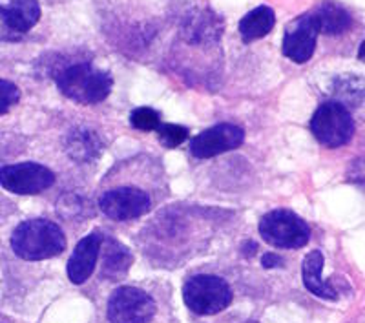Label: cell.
Here are the masks:
<instances>
[{
  "label": "cell",
  "instance_id": "obj_1",
  "mask_svg": "<svg viewBox=\"0 0 365 323\" xmlns=\"http://www.w3.org/2000/svg\"><path fill=\"white\" fill-rule=\"evenodd\" d=\"M11 249L21 260L41 261L61 256L66 249L63 228L50 220L22 221L11 236Z\"/></svg>",
  "mask_w": 365,
  "mask_h": 323
},
{
  "label": "cell",
  "instance_id": "obj_2",
  "mask_svg": "<svg viewBox=\"0 0 365 323\" xmlns=\"http://www.w3.org/2000/svg\"><path fill=\"white\" fill-rule=\"evenodd\" d=\"M57 86L64 97L79 104H97L110 96L112 75L91 64H73L57 75Z\"/></svg>",
  "mask_w": 365,
  "mask_h": 323
},
{
  "label": "cell",
  "instance_id": "obj_3",
  "mask_svg": "<svg viewBox=\"0 0 365 323\" xmlns=\"http://www.w3.org/2000/svg\"><path fill=\"white\" fill-rule=\"evenodd\" d=\"M182 299L192 312L212 316L223 312L232 303V289L225 280L212 274H197L182 287Z\"/></svg>",
  "mask_w": 365,
  "mask_h": 323
},
{
  "label": "cell",
  "instance_id": "obj_4",
  "mask_svg": "<svg viewBox=\"0 0 365 323\" xmlns=\"http://www.w3.org/2000/svg\"><path fill=\"white\" fill-rule=\"evenodd\" d=\"M259 236L274 249H302L311 240V228L294 212L276 208L259 221Z\"/></svg>",
  "mask_w": 365,
  "mask_h": 323
},
{
  "label": "cell",
  "instance_id": "obj_5",
  "mask_svg": "<svg viewBox=\"0 0 365 323\" xmlns=\"http://www.w3.org/2000/svg\"><path fill=\"white\" fill-rule=\"evenodd\" d=\"M311 132L319 145L327 148H340L354 135V121L349 108L338 101L319 104L311 119Z\"/></svg>",
  "mask_w": 365,
  "mask_h": 323
},
{
  "label": "cell",
  "instance_id": "obj_6",
  "mask_svg": "<svg viewBox=\"0 0 365 323\" xmlns=\"http://www.w3.org/2000/svg\"><path fill=\"white\" fill-rule=\"evenodd\" d=\"M154 298L137 287H119L108 298L110 323H152L155 316Z\"/></svg>",
  "mask_w": 365,
  "mask_h": 323
},
{
  "label": "cell",
  "instance_id": "obj_7",
  "mask_svg": "<svg viewBox=\"0 0 365 323\" xmlns=\"http://www.w3.org/2000/svg\"><path fill=\"white\" fill-rule=\"evenodd\" d=\"M55 183V174L38 163H17L0 168L2 188L17 195H35L48 190Z\"/></svg>",
  "mask_w": 365,
  "mask_h": 323
},
{
  "label": "cell",
  "instance_id": "obj_8",
  "mask_svg": "<svg viewBox=\"0 0 365 323\" xmlns=\"http://www.w3.org/2000/svg\"><path fill=\"white\" fill-rule=\"evenodd\" d=\"M99 208L110 220L130 221L148 214L150 208H152V199L146 192L139 190V188H113V190L104 192L101 195Z\"/></svg>",
  "mask_w": 365,
  "mask_h": 323
},
{
  "label": "cell",
  "instance_id": "obj_9",
  "mask_svg": "<svg viewBox=\"0 0 365 323\" xmlns=\"http://www.w3.org/2000/svg\"><path fill=\"white\" fill-rule=\"evenodd\" d=\"M319 28L312 13L299 15L289 22L283 35V55L296 64H305L314 55Z\"/></svg>",
  "mask_w": 365,
  "mask_h": 323
},
{
  "label": "cell",
  "instance_id": "obj_10",
  "mask_svg": "<svg viewBox=\"0 0 365 323\" xmlns=\"http://www.w3.org/2000/svg\"><path fill=\"white\" fill-rule=\"evenodd\" d=\"M41 19L37 0H8L0 4V41L17 42Z\"/></svg>",
  "mask_w": 365,
  "mask_h": 323
},
{
  "label": "cell",
  "instance_id": "obj_11",
  "mask_svg": "<svg viewBox=\"0 0 365 323\" xmlns=\"http://www.w3.org/2000/svg\"><path fill=\"white\" fill-rule=\"evenodd\" d=\"M243 141H245L243 128L223 123L195 135L190 143V152L197 159H210L240 148Z\"/></svg>",
  "mask_w": 365,
  "mask_h": 323
},
{
  "label": "cell",
  "instance_id": "obj_12",
  "mask_svg": "<svg viewBox=\"0 0 365 323\" xmlns=\"http://www.w3.org/2000/svg\"><path fill=\"white\" fill-rule=\"evenodd\" d=\"M103 240L104 236L96 230V232L88 234L86 237L77 243L75 247L73 254L68 260V278L71 280V283L75 285H83L90 280V276L96 272L97 267V260H99L101 254V247H103Z\"/></svg>",
  "mask_w": 365,
  "mask_h": 323
},
{
  "label": "cell",
  "instance_id": "obj_13",
  "mask_svg": "<svg viewBox=\"0 0 365 323\" xmlns=\"http://www.w3.org/2000/svg\"><path fill=\"white\" fill-rule=\"evenodd\" d=\"M325 257L319 250H312L305 256L302 265V278L303 285L307 287L309 292H312L314 296L322 299H329V302H336L338 299V290L331 285L329 282H325L322 278V270H324Z\"/></svg>",
  "mask_w": 365,
  "mask_h": 323
},
{
  "label": "cell",
  "instance_id": "obj_14",
  "mask_svg": "<svg viewBox=\"0 0 365 323\" xmlns=\"http://www.w3.org/2000/svg\"><path fill=\"white\" fill-rule=\"evenodd\" d=\"M66 153L77 163L96 161L103 152V143L97 132L90 128H75L64 137Z\"/></svg>",
  "mask_w": 365,
  "mask_h": 323
},
{
  "label": "cell",
  "instance_id": "obj_15",
  "mask_svg": "<svg viewBox=\"0 0 365 323\" xmlns=\"http://www.w3.org/2000/svg\"><path fill=\"white\" fill-rule=\"evenodd\" d=\"M101 250H103V269H101L103 278H108L112 282L125 278L133 263L132 252L115 240H103Z\"/></svg>",
  "mask_w": 365,
  "mask_h": 323
},
{
  "label": "cell",
  "instance_id": "obj_16",
  "mask_svg": "<svg viewBox=\"0 0 365 323\" xmlns=\"http://www.w3.org/2000/svg\"><path fill=\"white\" fill-rule=\"evenodd\" d=\"M312 15H314L316 22H318L319 34L325 35H341L353 24L351 13L344 6H340L338 2H332V0L322 2L312 11Z\"/></svg>",
  "mask_w": 365,
  "mask_h": 323
},
{
  "label": "cell",
  "instance_id": "obj_17",
  "mask_svg": "<svg viewBox=\"0 0 365 323\" xmlns=\"http://www.w3.org/2000/svg\"><path fill=\"white\" fill-rule=\"evenodd\" d=\"M274 24H276L274 9L269 6H257L256 9L247 13L245 17L240 21V35L245 44H250V42L269 35Z\"/></svg>",
  "mask_w": 365,
  "mask_h": 323
},
{
  "label": "cell",
  "instance_id": "obj_18",
  "mask_svg": "<svg viewBox=\"0 0 365 323\" xmlns=\"http://www.w3.org/2000/svg\"><path fill=\"white\" fill-rule=\"evenodd\" d=\"M334 96L338 97V103L347 106H360L365 97V81L354 75H345L336 81Z\"/></svg>",
  "mask_w": 365,
  "mask_h": 323
},
{
  "label": "cell",
  "instance_id": "obj_19",
  "mask_svg": "<svg viewBox=\"0 0 365 323\" xmlns=\"http://www.w3.org/2000/svg\"><path fill=\"white\" fill-rule=\"evenodd\" d=\"M130 123L135 130H143V132H154L161 125V116L155 112L154 108L141 106L135 108L130 116Z\"/></svg>",
  "mask_w": 365,
  "mask_h": 323
},
{
  "label": "cell",
  "instance_id": "obj_20",
  "mask_svg": "<svg viewBox=\"0 0 365 323\" xmlns=\"http://www.w3.org/2000/svg\"><path fill=\"white\" fill-rule=\"evenodd\" d=\"M155 132H158L159 143L165 148H178L187 141L188 137V128L181 125H159Z\"/></svg>",
  "mask_w": 365,
  "mask_h": 323
},
{
  "label": "cell",
  "instance_id": "obj_21",
  "mask_svg": "<svg viewBox=\"0 0 365 323\" xmlns=\"http://www.w3.org/2000/svg\"><path fill=\"white\" fill-rule=\"evenodd\" d=\"M21 101V90L17 84L0 79V116H4Z\"/></svg>",
  "mask_w": 365,
  "mask_h": 323
},
{
  "label": "cell",
  "instance_id": "obj_22",
  "mask_svg": "<svg viewBox=\"0 0 365 323\" xmlns=\"http://www.w3.org/2000/svg\"><path fill=\"white\" fill-rule=\"evenodd\" d=\"M262 265L265 267V269H278V267L283 265V260L278 254L269 252L262 257Z\"/></svg>",
  "mask_w": 365,
  "mask_h": 323
},
{
  "label": "cell",
  "instance_id": "obj_23",
  "mask_svg": "<svg viewBox=\"0 0 365 323\" xmlns=\"http://www.w3.org/2000/svg\"><path fill=\"white\" fill-rule=\"evenodd\" d=\"M358 58L365 64V41L360 44V50H358Z\"/></svg>",
  "mask_w": 365,
  "mask_h": 323
},
{
  "label": "cell",
  "instance_id": "obj_24",
  "mask_svg": "<svg viewBox=\"0 0 365 323\" xmlns=\"http://www.w3.org/2000/svg\"><path fill=\"white\" fill-rule=\"evenodd\" d=\"M247 323H256V322H247Z\"/></svg>",
  "mask_w": 365,
  "mask_h": 323
}]
</instances>
